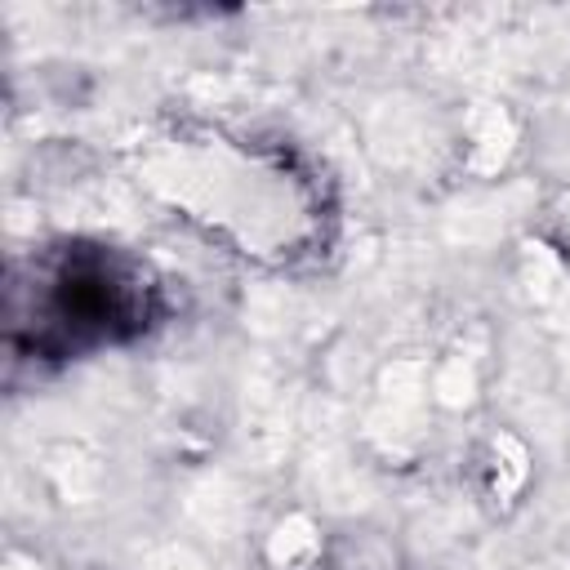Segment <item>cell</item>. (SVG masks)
Instances as JSON below:
<instances>
[{
	"instance_id": "1",
	"label": "cell",
	"mask_w": 570,
	"mask_h": 570,
	"mask_svg": "<svg viewBox=\"0 0 570 570\" xmlns=\"http://www.w3.org/2000/svg\"><path fill=\"white\" fill-rule=\"evenodd\" d=\"M156 281L147 263L107 249L71 245L36 267L31 285V347L49 356L134 338L151 325Z\"/></svg>"
}]
</instances>
